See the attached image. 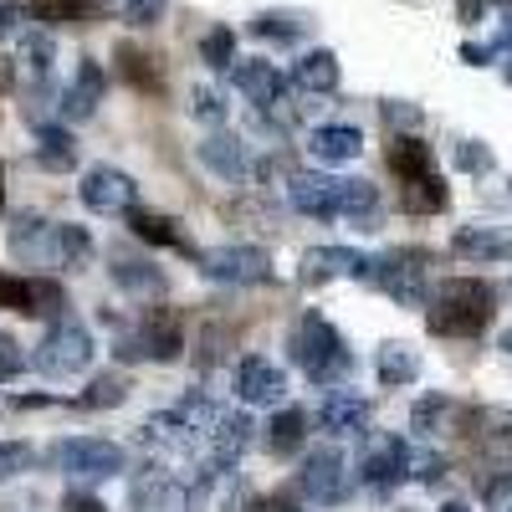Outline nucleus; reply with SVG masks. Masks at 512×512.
<instances>
[{"instance_id": "f257e3e1", "label": "nucleus", "mask_w": 512, "mask_h": 512, "mask_svg": "<svg viewBox=\"0 0 512 512\" xmlns=\"http://www.w3.org/2000/svg\"><path fill=\"white\" fill-rule=\"evenodd\" d=\"M287 354H292V364L303 369L313 384H338L354 369V354L344 344V333H338L323 313H303V318H297V328L287 338Z\"/></svg>"}, {"instance_id": "f03ea898", "label": "nucleus", "mask_w": 512, "mask_h": 512, "mask_svg": "<svg viewBox=\"0 0 512 512\" xmlns=\"http://www.w3.org/2000/svg\"><path fill=\"white\" fill-rule=\"evenodd\" d=\"M487 318H492V287L477 277H451L431 297V328L436 333L466 338V333H482Z\"/></svg>"}, {"instance_id": "7ed1b4c3", "label": "nucleus", "mask_w": 512, "mask_h": 512, "mask_svg": "<svg viewBox=\"0 0 512 512\" xmlns=\"http://www.w3.org/2000/svg\"><path fill=\"white\" fill-rule=\"evenodd\" d=\"M98 344H93V333L82 318H57L47 333H41V344H36V374H47V379H77L82 369L93 364Z\"/></svg>"}, {"instance_id": "20e7f679", "label": "nucleus", "mask_w": 512, "mask_h": 512, "mask_svg": "<svg viewBox=\"0 0 512 512\" xmlns=\"http://www.w3.org/2000/svg\"><path fill=\"white\" fill-rule=\"evenodd\" d=\"M185 349V328L180 318L159 308V313H144L134 328H128L118 338V359H154V364H169V359H180Z\"/></svg>"}, {"instance_id": "39448f33", "label": "nucleus", "mask_w": 512, "mask_h": 512, "mask_svg": "<svg viewBox=\"0 0 512 512\" xmlns=\"http://www.w3.org/2000/svg\"><path fill=\"white\" fill-rule=\"evenodd\" d=\"M52 461H57V472L77 477V482H108L123 472V446L103 441V436H72L62 446H52Z\"/></svg>"}, {"instance_id": "423d86ee", "label": "nucleus", "mask_w": 512, "mask_h": 512, "mask_svg": "<svg viewBox=\"0 0 512 512\" xmlns=\"http://www.w3.org/2000/svg\"><path fill=\"white\" fill-rule=\"evenodd\" d=\"M77 195H82V205H88L93 216H128V210L139 205L134 175H123V169H113V164H93L88 175H82Z\"/></svg>"}, {"instance_id": "0eeeda50", "label": "nucleus", "mask_w": 512, "mask_h": 512, "mask_svg": "<svg viewBox=\"0 0 512 512\" xmlns=\"http://www.w3.org/2000/svg\"><path fill=\"white\" fill-rule=\"evenodd\" d=\"M200 272L226 287H251V282H272V256L262 246H216L205 251Z\"/></svg>"}, {"instance_id": "6e6552de", "label": "nucleus", "mask_w": 512, "mask_h": 512, "mask_svg": "<svg viewBox=\"0 0 512 512\" xmlns=\"http://www.w3.org/2000/svg\"><path fill=\"white\" fill-rule=\"evenodd\" d=\"M364 282L384 287L400 308H425V267H420V256H410V251H395V256L369 262Z\"/></svg>"}, {"instance_id": "1a4fd4ad", "label": "nucleus", "mask_w": 512, "mask_h": 512, "mask_svg": "<svg viewBox=\"0 0 512 512\" xmlns=\"http://www.w3.org/2000/svg\"><path fill=\"white\" fill-rule=\"evenodd\" d=\"M297 487H303L308 502H323V507L344 502V497H349V466H344V456H338L333 446L308 451L303 472H297Z\"/></svg>"}, {"instance_id": "9d476101", "label": "nucleus", "mask_w": 512, "mask_h": 512, "mask_svg": "<svg viewBox=\"0 0 512 512\" xmlns=\"http://www.w3.org/2000/svg\"><path fill=\"white\" fill-rule=\"evenodd\" d=\"M410 441L405 436H379L369 451H364V487L369 492H395V487H405L410 482Z\"/></svg>"}, {"instance_id": "9b49d317", "label": "nucleus", "mask_w": 512, "mask_h": 512, "mask_svg": "<svg viewBox=\"0 0 512 512\" xmlns=\"http://www.w3.org/2000/svg\"><path fill=\"white\" fill-rule=\"evenodd\" d=\"M231 82H236V93L251 98V108H262V113L282 108V98H287V77H282L272 62H262V57L231 62Z\"/></svg>"}, {"instance_id": "f8f14e48", "label": "nucleus", "mask_w": 512, "mask_h": 512, "mask_svg": "<svg viewBox=\"0 0 512 512\" xmlns=\"http://www.w3.org/2000/svg\"><path fill=\"white\" fill-rule=\"evenodd\" d=\"M251 415H221L216 420V431H210V451H205V477H226L231 466L241 461V451L251 446Z\"/></svg>"}, {"instance_id": "ddd939ff", "label": "nucleus", "mask_w": 512, "mask_h": 512, "mask_svg": "<svg viewBox=\"0 0 512 512\" xmlns=\"http://www.w3.org/2000/svg\"><path fill=\"white\" fill-rule=\"evenodd\" d=\"M0 308H16L26 318H41V313L62 318V287L41 277H0Z\"/></svg>"}, {"instance_id": "4468645a", "label": "nucleus", "mask_w": 512, "mask_h": 512, "mask_svg": "<svg viewBox=\"0 0 512 512\" xmlns=\"http://www.w3.org/2000/svg\"><path fill=\"white\" fill-rule=\"evenodd\" d=\"M236 395H241L246 405H282L287 374H282L272 359H262V354H246V359L236 364Z\"/></svg>"}, {"instance_id": "2eb2a0df", "label": "nucleus", "mask_w": 512, "mask_h": 512, "mask_svg": "<svg viewBox=\"0 0 512 512\" xmlns=\"http://www.w3.org/2000/svg\"><path fill=\"white\" fill-rule=\"evenodd\" d=\"M338 175H287V200L292 210H303L313 221H333L338 216Z\"/></svg>"}, {"instance_id": "dca6fc26", "label": "nucleus", "mask_w": 512, "mask_h": 512, "mask_svg": "<svg viewBox=\"0 0 512 512\" xmlns=\"http://www.w3.org/2000/svg\"><path fill=\"white\" fill-rule=\"evenodd\" d=\"M369 415H374V405L354 390H328L323 405H318V425L328 436H359L369 425Z\"/></svg>"}, {"instance_id": "f3484780", "label": "nucleus", "mask_w": 512, "mask_h": 512, "mask_svg": "<svg viewBox=\"0 0 512 512\" xmlns=\"http://www.w3.org/2000/svg\"><path fill=\"white\" fill-rule=\"evenodd\" d=\"M185 502H190V487L175 482L169 472H144L128 487V507L134 512H185Z\"/></svg>"}, {"instance_id": "a211bd4d", "label": "nucleus", "mask_w": 512, "mask_h": 512, "mask_svg": "<svg viewBox=\"0 0 512 512\" xmlns=\"http://www.w3.org/2000/svg\"><path fill=\"white\" fill-rule=\"evenodd\" d=\"M195 441H200V436L190 431L175 410H159V415H149V420L139 425V446L154 451V456H164V461H169V456H185Z\"/></svg>"}, {"instance_id": "6ab92c4d", "label": "nucleus", "mask_w": 512, "mask_h": 512, "mask_svg": "<svg viewBox=\"0 0 512 512\" xmlns=\"http://www.w3.org/2000/svg\"><path fill=\"white\" fill-rule=\"evenodd\" d=\"M451 251L466 262H512V226H461Z\"/></svg>"}, {"instance_id": "aec40b11", "label": "nucleus", "mask_w": 512, "mask_h": 512, "mask_svg": "<svg viewBox=\"0 0 512 512\" xmlns=\"http://www.w3.org/2000/svg\"><path fill=\"white\" fill-rule=\"evenodd\" d=\"M369 256L354 246H313L303 256V282H328V277H364Z\"/></svg>"}, {"instance_id": "412c9836", "label": "nucleus", "mask_w": 512, "mask_h": 512, "mask_svg": "<svg viewBox=\"0 0 512 512\" xmlns=\"http://www.w3.org/2000/svg\"><path fill=\"white\" fill-rule=\"evenodd\" d=\"M200 164L210 169V175H221V180H246V169H251L246 144H241L236 134H226V128L205 134V144H200Z\"/></svg>"}, {"instance_id": "4be33fe9", "label": "nucleus", "mask_w": 512, "mask_h": 512, "mask_svg": "<svg viewBox=\"0 0 512 512\" xmlns=\"http://www.w3.org/2000/svg\"><path fill=\"white\" fill-rule=\"evenodd\" d=\"M308 149H313L318 164H349V159L364 154V134L354 123H323V128H313Z\"/></svg>"}, {"instance_id": "5701e85b", "label": "nucleus", "mask_w": 512, "mask_h": 512, "mask_svg": "<svg viewBox=\"0 0 512 512\" xmlns=\"http://www.w3.org/2000/svg\"><path fill=\"white\" fill-rule=\"evenodd\" d=\"M103 88H108L103 67H98V62H82L77 77H72V88L62 93V113H67V118H93L98 103H103Z\"/></svg>"}, {"instance_id": "b1692460", "label": "nucleus", "mask_w": 512, "mask_h": 512, "mask_svg": "<svg viewBox=\"0 0 512 512\" xmlns=\"http://www.w3.org/2000/svg\"><path fill=\"white\" fill-rule=\"evenodd\" d=\"M338 77H344V67H338V57H333L328 47H318V52H308V57L292 62V82H297L303 93H333Z\"/></svg>"}, {"instance_id": "393cba45", "label": "nucleus", "mask_w": 512, "mask_h": 512, "mask_svg": "<svg viewBox=\"0 0 512 512\" xmlns=\"http://www.w3.org/2000/svg\"><path fill=\"white\" fill-rule=\"evenodd\" d=\"M93 256V231L88 226H72V221H52V267H88Z\"/></svg>"}, {"instance_id": "a878e982", "label": "nucleus", "mask_w": 512, "mask_h": 512, "mask_svg": "<svg viewBox=\"0 0 512 512\" xmlns=\"http://www.w3.org/2000/svg\"><path fill=\"white\" fill-rule=\"evenodd\" d=\"M338 216L354 221L359 231H374V221H379V190L369 180H344V185H338Z\"/></svg>"}, {"instance_id": "bb28decb", "label": "nucleus", "mask_w": 512, "mask_h": 512, "mask_svg": "<svg viewBox=\"0 0 512 512\" xmlns=\"http://www.w3.org/2000/svg\"><path fill=\"white\" fill-rule=\"evenodd\" d=\"M36 164L47 169V175H67V169H77V139L67 134V128L47 123L36 134Z\"/></svg>"}, {"instance_id": "cd10ccee", "label": "nucleus", "mask_w": 512, "mask_h": 512, "mask_svg": "<svg viewBox=\"0 0 512 512\" xmlns=\"http://www.w3.org/2000/svg\"><path fill=\"white\" fill-rule=\"evenodd\" d=\"M108 277H113L123 292H164V272L149 262V256H128V251H118V256H113V267H108Z\"/></svg>"}, {"instance_id": "c85d7f7f", "label": "nucleus", "mask_w": 512, "mask_h": 512, "mask_svg": "<svg viewBox=\"0 0 512 512\" xmlns=\"http://www.w3.org/2000/svg\"><path fill=\"white\" fill-rule=\"evenodd\" d=\"M303 441H308V415L303 410H277L272 415V425H267V451L272 456H292V451H303Z\"/></svg>"}, {"instance_id": "c756f323", "label": "nucleus", "mask_w": 512, "mask_h": 512, "mask_svg": "<svg viewBox=\"0 0 512 512\" xmlns=\"http://www.w3.org/2000/svg\"><path fill=\"white\" fill-rule=\"evenodd\" d=\"M374 369H379V384L400 390V384H415V374H420V354H415L410 344H384L379 359H374Z\"/></svg>"}, {"instance_id": "7c9ffc66", "label": "nucleus", "mask_w": 512, "mask_h": 512, "mask_svg": "<svg viewBox=\"0 0 512 512\" xmlns=\"http://www.w3.org/2000/svg\"><path fill=\"white\" fill-rule=\"evenodd\" d=\"M128 226H134V236L139 241H154V246H175V251H190V241H185V231H180V221H169V216H149V210H128Z\"/></svg>"}, {"instance_id": "2f4dec72", "label": "nucleus", "mask_w": 512, "mask_h": 512, "mask_svg": "<svg viewBox=\"0 0 512 512\" xmlns=\"http://www.w3.org/2000/svg\"><path fill=\"white\" fill-rule=\"evenodd\" d=\"M26 16L47 21V26H72V21H88L93 16V0H21Z\"/></svg>"}, {"instance_id": "473e14b6", "label": "nucleus", "mask_w": 512, "mask_h": 512, "mask_svg": "<svg viewBox=\"0 0 512 512\" xmlns=\"http://www.w3.org/2000/svg\"><path fill=\"white\" fill-rule=\"evenodd\" d=\"M175 415H180V420L190 425L195 436H210V431H216V420H221L226 410H221L216 400H210L205 390H190V395H185V400L175 405Z\"/></svg>"}, {"instance_id": "72a5a7b5", "label": "nucleus", "mask_w": 512, "mask_h": 512, "mask_svg": "<svg viewBox=\"0 0 512 512\" xmlns=\"http://www.w3.org/2000/svg\"><path fill=\"white\" fill-rule=\"evenodd\" d=\"M308 16H297V11H262L251 21L256 36H267V41H297V36H308Z\"/></svg>"}, {"instance_id": "f704fd0d", "label": "nucleus", "mask_w": 512, "mask_h": 512, "mask_svg": "<svg viewBox=\"0 0 512 512\" xmlns=\"http://www.w3.org/2000/svg\"><path fill=\"white\" fill-rule=\"evenodd\" d=\"M390 169H395V175L400 180H415V175H431V149H425L420 139H395L390 144Z\"/></svg>"}, {"instance_id": "c9c22d12", "label": "nucleus", "mask_w": 512, "mask_h": 512, "mask_svg": "<svg viewBox=\"0 0 512 512\" xmlns=\"http://www.w3.org/2000/svg\"><path fill=\"white\" fill-rule=\"evenodd\" d=\"M123 400H128V379L113 369V374L88 379V390H82V400H77V405H88V410H113V405H123Z\"/></svg>"}, {"instance_id": "e433bc0d", "label": "nucleus", "mask_w": 512, "mask_h": 512, "mask_svg": "<svg viewBox=\"0 0 512 512\" xmlns=\"http://www.w3.org/2000/svg\"><path fill=\"white\" fill-rule=\"evenodd\" d=\"M456 415V405H451V395H425L415 410H410V425L420 436H441L446 431V420Z\"/></svg>"}, {"instance_id": "4c0bfd02", "label": "nucleus", "mask_w": 512, "mask_h": 512, "mask_svg": "<svg viewBox=\"0 0 512 512\" xmlns=\"http://www.w3.org/2000/svg\"><path fill=\"white\" fill-rule=\"evenodd\" d=\"M405 205H410V210H441V205H446V185H441L436 169H431V175L405 180Z\"/></svg>"}, {"instance_id": "58836bf2", "label": "nucleus", "mask_w": 512, "mask_h": 512, "mask_svg": "<svg viewBox=\"0 0 512 512\" xmlns=\"http://www.w3.org/2000/svg\"><path fill=\"white\" fill-rule=\"evenodd\" d=\"M200 57L216 67V72L231 67V62H236V36H231V26H210L205 41H200Z\"/></svg>"}, {"instance_id": "ea45409f", "label": "nucleus", "mask_w": 512, "mask_h": 512, "mask_svg": "<svg viewBox=\"0 0 512 512\" xmlns=\"http://www.w3.org/2000/svg\"><path fill=\"white\" fill-rule=\"evenodd\" d=\"M31 461H36V451H31L26 441H0V482L21 477V472H26Z\"/></svg>"}, {"instance_id": "a19ab883", "label": "nucleus", "mask_w": 512, "mask_h": 512, "mask_svg": "<svg viewBox=\"0 0 512 512\" xmlns=\"http://www.w3.org/2000/svg\"><path fill=\"white\" fill-rule=\"evenodd\" d=\"M190 113H195L200 123H226V98H221L216 88H195V93H190Z\"/></svg>"}, {"instance_id": "79ce46f5", "label": "nucleus", "mask_w": 512, "mask_h": 512, "mask_svg": "<svg viewBox=\"0 0 512 512\" xmlns=\"http://www.w3.org/2000/svg\"><path fill=\"white\" fill-rule=\"evenodd\" d=\"M118 16L128 26H154L164 16V0H118Z\"/></svg>"}, {"instance_id": "37998d69", "label": "nucleus", "mask_w": 512, "mask_h": 512, "mask_svg": "<svg viewBox=\"0 0 512 512\" xmlns=\"http://www.w3.org/2000/svg\"><path fill=\"white\" fill-rule=\"evenodd\" d=\"M26 57H31V67H36L41 77H52V57H57L52 36H41V31H26Z\"/></svg>"}, {"instance_id": "c03bdc74", "label": "nucleus", "mask_w": 512, "mask_h": 512, "mask_svg": "<svg viewBox=\"0 0 512 512\" xmlns=\"http://www.w3.org/2000/svg\"><path fill=\"white\" fill-rule=\"evenodd\" d=\"M21 369H26V349L16 344L11 333H0V384H6V379H16Z\"/></svg>"}, {"instance_id": "a18cd8bd", "label": "nucleus", "mask_w": 512, "mask_h": 512, "mask_svg": "<svg viewBox=\"0 0 512 512\" xmlns=\"http://www.w3.org/2000/svg\"><path fill=\"white\" fill-rule=\"evenodd\" d=\"M118 62H123V77H134L139 88H159V77L149 72V57H139V52H128V47H118Z\"/></svg>"}, {"instance_id": "49530a36", "label": "nucleus", "mask_w": 512, "mask_h": 512, "mask_svg": "<svg viewBox=\"0 0 512 512\" xmlns=\"http://www.w3.org/2000/svg\"><path fill=\"white\" fill-rule=\"evenodd\" d=\"M410 477H420V482H441L446 477V461L436 456V451H420V456H410Z\"/></svg>"}, {"instance_id": "de8ad7c7", "label": "nucleus", "mask_w": 512, "mask_h": 512, "mask_svg": "<svg viewBox=\"0 0 512 512\" xmlns=\"http://www.w3.org/2000/svg\"><path fill=\"white\" fill-rule=\"evenodd\" d=\"M6 36H26V6L21 0H6V6H0V41Z\"/></svg>"}, {"instance_id": "09e8293b", "label": "nucleus", "mask_w": 512, "mask_h": 512, "mask_svg": "<svg viewBox=\"0 0 512 512\" xmlns=\"http://www.w3.org/2000/svg\"><path fill=\"white\" fill-rule=\"evenodd\" d=\"M456 164H461V169H492V154H487L482 144H472V139H466V144L456 149Z\"/></svg>"}, {"instance_id": "8fccbe9b", "label": "nucleus", "mask_w": 512, "mask_h": 512, "mask_svg": "<svg viewBox=\"0 0 512 512\" xmlns=\"http://www.w3.org/2000/svg\"><path fill=\"white\" fill-rule=\"evenodd\" d=\"M492 446L512 456V415H492Z\"/></svg>"}, {"instance_id": "3c124183", "label": "nucleus", "mask_w": 512, "mask_h": 512, "mask_svg": "<svg viewBox=\"0 0 512 512\" xmlns=\"http://www.w3.org/2000/svg\"><path fill=\"white\" fill-rule=\"evenodd\" d=\"M62 512H108L98 497H88V492H67L62 497Z\"/></svg>"}, {"instance_id": "603ef678", "label": "nucleus", "mask_w": 512, "mask_h": 512, "mask_svg": "<svg viewBox=\"0 0 512 512\" xmlns=\"http://www.w3.org/2000/svg\"><path fill=\"white\" fill-rule=\"evenodd\" d=\"M441 512H472V507H466V502H446Z\"/></svg>"}, {"instance_id": "864d4df0", "label": "nucleus", "mask_w": 512, "mask_h": 512, "mask_svg": "<svg viewBox=\"0 0 512 512\" xmlns=\"http://www.w3.org/2000/svg\"><path fill=\"white\" fill-rule=\"evenodd\" d=\"M502 349H507V354H512V328H507V333H502Z\"/></svg>"}, {"instance_id": "5fc2aeb1", "label": "nucleus", "mask_w": 512, "mask_h": 512, "mask_svg": "<svg viewBox=\"0 0 512 512\" xmlns=\"http://www.w3.org/2000/svg\"><path fill=\"white\" fill-rule=\"evenodd\" d=\"M287 512H292V507H287Z\"/></svg>"}, {"instance_id": "6e6d98bb", "label": "nucleus", "mask_w": 512, "mask_h": 512, "mask_svg": "<svg viewBox=\"0 0 512 512\" xmlns=\"http://www.w3.org/2000/svg\"><path fill=\"white\" fill-rule=\"evenodd\" d=\"M507 512H512V507H507Z\"/></svg>"}]
</instances>
